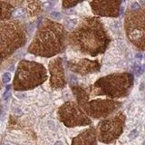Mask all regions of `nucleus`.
<instances>
[{
    "instance_id": "nucleus-11",
    "label": "nucleus",
    "mask_w": 145,
    "mask_h": 145,
    "mask_svg": "<svg viewBox=\"0 0 145 145\" xmlns=\"http://www.w3.org/2000/svg\"><path fill=\"white\" fill-rule=\"evenodd\" d=\"M68 67L72 72L84 75L88 74L99 72L101 65L97 60L93 61L87 58H83V59H75L69 61Z\"/></svg>"
},
{
    "instance_id": "nucleus-13",
    "label": "nucleus",
    "mask_w": 145,
    "mask_h": 145,
    "mask_svg": "<svg viewBox=\"0 0 145 145\" xmlns=\"http://www.w3.org/2000/svg\"><path fill=\"white\" fill-rule=\"evenodd\" d=\"M72 145H97L96 143V130L89 128L75 137L72 141Z\"/></svg>"
},
{
    "instance_id": "nucleus-9",
    "label": "nucleus",
    "mask_w": 145,
    "mask_h": 145,
    "mask_svg": "<svg viewBox=\"0 0 145 145\" xmlns=\"http://www.w3.org/2000/svg\"><path fill=\"white\" fill-rule=\"evenodd\" d=\"M122 106V103L109 99H96L88 101L82 106V110L87 116L94 119L106 118Z\"/></svg>"
},
{
    "instance_id": "nucleus-14",
    "label": "nucleus",
    "mask_w": 145,
    "mask_h": 145,
    "mask_svg": "<svg viewBox=\"0 0 145 145\" xmlns=\"http://www.w3.org/2000/svg\"><path fill=\"white\" fill-rule=\"evenodd\" d=\"M15 7L8 2L0 1V21L10 20Z\"/></svg>"
},
{
    "instance_id": "nucleus-17",
    "label": "nucleus",
    "mask_w": 145,
    "mask_h": 145,
    "mask_svg": "<svg viewBox=\"0 0 145 145\" xmlns=\"http://www.w3.org/2000/svg\"><path fill=\"white\" fill-rule=\"evenodd\" d=\"M66 21V27L69 29H74L75 25L77 24V19H67Z\"/></svg>"
},
{
    "instance_id": "nucleus-22",
    "label": "nucleus",
    "mask_w": 145,
    "mask_h": 145,
    "mask_svg": "<svg viewBox=\"0 0 145 145\" xmlns=\"http://www.w3.org/2000/svg\"><path fill=\"white\" fill-rule=\"evenodd\" d=\"M140 8H141V6H140L139 4H138L137 2H134V3L132 4L130 10H133V11H134V10H138V9H140Z\"/></svg>"
},
{
    "instance_id": "nucleus-12",
    "label": "nucleus",
    "mask_w": 145,
    "mask_h": 145,
    "mask_svg": "<svg viewBox=\"0 0 145 145\" xmlns=\"http://www.w3.org/2000/svg\"><path fill=\"white\" fill-rule=\"evenodd\" d=\"M50 72V85L53 88H63L65 85V75H64L63 59L60 57L55 58L49 63Z\"/></svg>"
},
{
    "instance_id": "nucleus-6",
    "label": "nucleus",
    "mask_w": 145,
    "mask_h": 145,
    "mask_svg": "<svg viewBox=\"0 0 145 145\" xmlns=\"http://www.w3.org/2000/svg\"><path fill=\"white\" fill-rule=\"evenodd\" d=\"M145 12L144 8L141 7L138 10H128L125 17V31L129 40L135 46L140 48L141 51L144 50L145 37Z\"/></svg>"
},
{
    "instance_id": "nucleus-7",
    "label": "nucleus",
    "mask_w": 145,
    "mask_h": 145,
    "mask_svg": "<svg viewBox=\"0 0 145 145\" xmlns=\"http://www.w3.org/2000/svg\"><path fill=\"white\" fill-rule=\"evenodd\" d=\"M125 116L122 112L102 121L99 123L96 132L98 140L104 143H110L115 141L122 134Z\"/></svg>"
},
{
    "instance_id": "nucleus-10",
    "label": "nucleus",
    "mask_w": 145,
    "mask_h": 145,
    "mask_svg": "<svg viewBox=\"0 0 145 145\" xmlns=\"http://www.w3.org/2000/svg\"><path fill=\"white\" fill-rule=\"evenodd\" d=\"M122 1H92L90 6L94 15L107 17H117L120 14Z\"/></svg>"
},
{
    "instance_id": "nucleus-4",
    "label": "nucleus",
    "mask_w": 145,
    "mask_h": 145,
    "mask_svg": "<svg viewBox=\"0 0 145 145\" xmlns=\"http://www.w3.org/2000/svg\"><path fill=\"white\" fill-rule=\"evenodd\" d=\"M26 41V29L19 20L0 21V65Z\"/></svg>"
},
{
    "instance_id": "nucleus-15",
    "label": "nucleus",
    "mask_w": 145,
    "mask_h": 145,
    "mask_svg": "<svg viewBox=\"0 0 145 145\" xmlns=\"http://www.w3.org/2000/svg\"><path fill=\"white\" fill-rule=\"evenodd\" d=\"M26 10L30 14L31 17H34L35 15H37L41 10V3L40 2H28L27 6H26Z\"/></svg>"
},
{
    "instance_id": "nucleus-5",
    "label": "nucleus",
    "mask_w": 145,
    "mask_h": 145,
    "mask_svg": "<svg viewBox=\"0 0 145 145\" xmlns=\"http://www.w3.org/2000/svg\"><path fill=\"white\" fill-rule=\"evenodd\" d=\"M47 80L46 69L39 63L22 60L18 64L13 86L16 91H27L39 86Z\"/></svg>"
},
{
    "instance_id": "nucleus-25",
    "label": "nucleus",
    "mask_w": 145,
    "mask_h": 145,
    "mask_svg": "<svg viewBox=\"0 0 145 145\" xmlns=\"http://www.w3.org/2000/svg\"><path fill=\"white\" fill-rule=\"evenodd\" d=\"M136 56H137V57H140V59H141V54H136Z\"/></svg>"
},
{
    "instance_id": "nucleus-3",
    "label": "nucleus",
    "mask_w": 145,
    "mask_h": 145,
    "mask_svg": "<svg viewBox=\"0 0 145 145\" xmlns=\"http://www.w3.org/2000/svg\"><path fill=\"white\" fill-rule=\"evenodd\" d=\"M133 85V75L129 73L112 74L98 79L89 89L90 96L122 98L127 96Z\"/></svg>"
},
{
    "instance_id": "nucleus-19",
    "label": "nucleus",
    "mask_w": 145,
    "mask_h": 145,
    "mask_svg": "<svg viewBox=\"0 0 145 145\" xmlns=\"http://www.w3.org/2000/svg\"><path fill=\"white\" fill-rule=\"evenodd\" d=\"M11 80V75H10V73H6L4 75H3V83H9Z\"/></svg>"
},
{
    "instance_id": "nucleus-16",
    "label": "nucleus",
    "mask_w": 145,
    "mask_h": 145,
    "mask_svg": "<svg viewBox=\"0 0 145 145\" xmlns=\"http://www.w3.org/2000/svg\"><path fill=\"white\" fill-rule=\"evenodd\" d=\"M25 13V9L24 7H19V8H17V9H14V11L12 13V17L15 18H19L22 17Z\"/></svg>"
},
{
    "instance_id": "nucleus-1",
    "label": "nucleus",
    "mask_w": 145,
    "mask_h": 145,
    "mask_svg": "<svg viewBox=\"0 0 145 145\" xmlns=\"http://www.w3.org/2000/svg\"><path fill=\"white\" fill-rule=\"evenodd\" d=\"M67 42L73 49L94 57L104 53L110 38L101 20L89 17L83 19L70 33Z\"/></svg>"
},
{
    "instance_id": "nucleus-18",
    "label": "nucleus",
    "mask_w": 145,
    "mask_h": 145,
    "mask_svg": "<svg viewBox=\"0 0 145 145\" xmlns=\"http://www.w3.org/2000/svg\"><path fill=\"white\" fill-rule=\"evenodd\" d=\"M63 7L64 8H70L73 6H76L78 4V2H72V1H63Z\"/></svg>"
},
{
    "instance_id": "nucleus-8",
    "label": "nucleus",
    "mask_w": 145,
    "mask_h": 145,
    "mask_svg": "<svg viewBox=\"0 0 145 145\" xmlns=\"http://www.w3.org/2000/svg\"><path fill=\"white\" fill-rule=\"evenodd\" d=\"M60 121L69 128L85 126L92 123L90 118L75 102H66L58 110Z\"/></svg>"
},
{
    "instance_id": "nucleus-21",
    "label": "nucleus",
    "mask_w": 145,
    "mask_h": 145,
    "mask_svg": "<svg viewBox=\"0 0 145 145\" xmlns=\"http://www.w3.org/2000/svg\"><path fill=\"white\" fill-rule=\"evenodd\" d=\"M134 72H135V74L137 75H141L142 74V72H143V68H141V65H135L134 66Z\"/></svg>"
},
{
    "instance_id": "nucleus-20",
    "label": "nucleus",
    "mask_w": 145,
    "mask_h": 145,
    "mask_svg": "<svg viewBox=\"0 0 145 145\" xmlns=\"http://www.w3.org/2000/svg\"><path fill=\"white\" fill-rule=\"evenodd\" d=\"M50 16H51V17L54 18V20H60V19L62 18L61 14L58 13V12H52V13L50 14Z\"/></svg>"
},
{
    "instance_id": "nucleus-2",
    "label": "nucleus",
    "mask_w": 145,
    "mask_h": 145,
    "mask_svg": "<svg viewBox=\"0 0 145 145\" xmlns=\"http://www.w3.org/2000/svg\"><path fill=\"white\" fill-rule=\"evenodd\" d=\"M66 33L63 25L45 19L28 46V52L36 56L53 57L65 48Z\"/></svg>"
},
{
    "instance_id": "nucleus-23",
    "label": "nucleus",
    "mask_w": 145,
    "mask_h": 145,
    "mask_svg": "<svg viewBox=\"0 0 145 145\" xmlns=\"http://www.w3.org/2000/svg\"><path fill=\"white\" fill-rule=\"evenodd\" d=\"M137 135H138V132H137L136 130H133V131L131 132V133L129 134V137H130L131 139H134L135 137H137Z\"/></svg>"
},
{
    "instance_id": "nucleus-24",
    "label": "nucleus",
    "mask_w": 145,
    "mask_h": 145,
    "mask_svg": "<svg viewBox=\"0 0 145 145\" xmlns=\"http://www.w3.org/2000/svg\"><path fill=\"white\" fill-rule=\"evenodd\" d=\"M54 145H63V142H62V141H56V142L54 143Z\"/></svg>"
}]
</instances>
